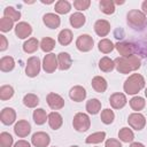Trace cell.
<instances>
[{
	"label": "cell",
	"instance_id": "6da1fadb",
	"mask_svg": "<svg viewBox=\"0 0 147 147\" xmlns=\"http://www.w3.org/2000/svg\"><path fill=\"white\" fill-rule=\"evenodd\" d=\"M115 67L116 70L119 74L126 75L132 71H136L140 68L141 65V60L138 57V55H130V56H121L115 59Z\"/></svg>",
	"mask_w": 147,
	"mask_h": 147
},
{
	"label": "cell",
	"instance_id": "7a4b0ae2",
	"mask_svg": "<svg viewBox=\"0 0 147 147\" xmlns=\"http://www.w3.org/2000/svg\"><path fill=\"white\" fill-rule=\"evenodd\" d=\"M145 87V78L140 74H132L129 78L124 82L123 88L126 94L134 95L139 93Z\"/></svg>",
	"mask_w": 147,
	"mask_h": 147
},
{
	"label": "cell",
	"instance_id": "3957f363",
	"mask_svg": "<svg viewBox=\"0 0 147 147\" xmlns=\"http://www.w3.org/2000/svg\"><path fill=\"white\" fill-rule=\"evenodd\" d=\"M126 21L127 24L134 30H144L147 25V16L138 9L130 10L126 15Z\"/></svg>",
	"mask_w": 147,
	"mask_h": 147
},
{
	"label": "cell",
	"instance_id": "277c9868",
	"mask_svg": "<svg viewBox=\"0 0 147 147\" xmlns=\"http://www.w3.org/2000/svg\"><path fill=\"white\" fill-rule=\"evenodd\" d=\"M72 126L76 131L78 132H85L90 129L91 126V121L87 114L84 113H77L74 116V121H72Z\"/></svg>",
	"mask_w": 147,
	"mask_h": 147
},
{
	"label": "cell",
	"instance_id": "5b68a950",
	"mask_svg": "<svg viewBox=\"0 0 147 147\" xmlns=\"http://www.w3.org/2000/svg\"><path fill=\"white\" fill-rule=\"evenodd\" d=\"M40 72V60L38 56H31L26 61L25 74L29 77H36Z\"/></svg>",
	"mask_w": 147,
	"mask_h": 147
},
{
	"label": "cell",
	"instance_id": "8992f818",
	"mask_svg": "<svg viewBox=\"0 0 147 147\" xmlns=\"http://www.w3.org/2000/svg\"><path fill=\"white\" fill-rule=\"evenodd\" d=\"M127 123L132 129H134L137 131H140L146 125V118L140 113H132L127 117Z\"/></svg>",
	"mask_w": 147,
	"mask_h": 147
},
{
	"label": "cell",
	"instance_id": "52a82bcc",
	"mask_svg": "<svg viewBox=\"0 0 147 147\" xmlns=\"http://www.w3.org/2000/svg\"><path fill=\"white\" fill-rule=\"evenodd\" d=\"M94 41L90 34H80L76 40V47L80 52H90L93 48Z\"/></svg>",
	"mask_w": 147,
	"mask_h": 147
},
{
	"label": "cell",
	"instance_id": "ba28073f",
	"mask_svg": "<svg viewBox=\"0 0 147 147\" xmlns=\"http://www.w3.org/2000/svg\"><path fill=\"white\" fill-rule=\"evenodd\" d=\"M59 68V62H57V56L53 53H49L44 56L42 60V69L47 74H52Z\"/></svg>",
	"mask_w": 147,
	"mask_h": 147
},
{
	"label": "cell",
	"instance_id": "9c48e42d",
	"mask_svg": "<svg viewBox=\"0 0 147 147\" xmlns=\"http://www.w3.org/2000/svg\"><path fill=\"white\" fill-rule=\"evenodd\" d=\"M46 101H47V105L49 106V108L53 110H59L64 107V99L54 92H51L47 94Z\"/></svg>",
	"mask_w": 147,
	"mask_h": 147
},
{
	"label": "cell",
	"instance_id": "30bf717a",
	"mask_svg": "<svg viewBox=\"0 0 147 147\" xmlns=\"http://www.w3.org/2000/svg\"><path fill=\"white\" fill-rule=\"evenodd\" d=\"M31 142L34 147H47L51 142V138L46 132H36L32 134Z\"/></svg>",
	"mask_w": 147,
	"mask_h": 147
},
{
	"label": "cell",
	"instance_id": "8fae6325",
	"mask_svg": "<svg viewBox=\"0 0 147 147\" xmlns=\"http://www.w3.org/2000/svg\"><path fill=\"white\" fill-rule=\"evenodd\" d=\"M14 132H15V134L18 136L20 138H24V137H26V136L31 132V125H30V123H29L28 121L21 119V121H18V122L15 124V126H14Z\"/></svg>",
	"mask_w": 147,
	"mask_h": 147
},
{
	"label": "cell",
	"instance_id": "7c38bea8",
	"mask_svg": "<svg viewBox=\"0 0 147 147\" xmlns=\"http://www.w3.org/2000/svg\"><path fill=\"white\" fill-rule=\"evenodd\" d=\"M126 96L125 94L123 93H119V92H116V93H113L109 98V103L110 106L114 108V109H121L123 108L125 105H126Z\"/></svg>",
	"mask_w": 147,
	"mask_h": 147
},
{
	"label": "cell",
	"instance_id": "4fadbf2b",
	"mask_svg": "<svg viewBox=\"0 0 147 147\" xmlns=\"http://www.w3.org/2000/svg\"><path fill=\"white\" fill-rule=\"evenodd\" d=\"M32 33V28L26 22H20L15 26V34L20 39H25Z\"/></svg>",
	"mask_w": 147,
	"mask_h": 147
},
{
	"label": "cell",
	"instance_id": "5bb4252c",
	"mask_svg": "<svg viewBox=\"0 0 147 147\" xmlns=\"http://www.w3.org/2000/svg\"><path fill=\"white\" fill-rule=\"evenodd\" d=\"M117 52L122 55V56H130V55H133L134 54V51H136V47L131 42H127V41H118L116 45H115Z\"/></svg>",
	"mask_w": 147,
	"mask_h": 147
},
{
	"label": "cell",
	"instance_id": "9a60e30c",
	"mask_svg": "<svg viewBox=\"0 0 147 147\" xmlns=\"http://www.w3.org/2000/svg\"><path fill=\"white\" fill-rule=\"evenodd\" d=\"M16 119V113L13 108H9V107H6L1 110L0 113V121L2 124L5 125H10L15 122Z\"/></svg>",
	"mask_w": 147,
	"mask_h": 147
},
{
	"label": "cell",
	"instance_id": "2e32d148",
	"mask_svg": "<svg viewBox=\"0 0 147 147\" xmlns=\"http://www.w3.org/2000/svg\"><path fill=\"white\" fill-rule=\"evenodd\" d=\"M94 31L99 37H106L110 32V23L106 20H98L94 23Z\"/></svg>",
	"mask_w": 147,
	"mask_h": 147
},
{
	"label": "cell",
	"instance_id": "e0dca14e",
	"mask_svg": "<svg viewBox=\"0 0 147 147\" xmlns=\"http://www.w3.org/2000/svg\"><path fill=\"white\" fill-rule=\"evenodd\" d=\"M69 96L72 101L75 102H80L86 98V91L83 86L80 85H76L74 87H71L70 92H69Z\"/></svg>",
	"mask_w": 147,
	"mask_h": 147
},
{
	"label": "cell",
	"instance_id": "ac0fdd59",
	"mask_svg": "<svg viewBox=\"0 0 147 147\" xmlns=\"http://www.w3.org/2000/svg\"><path fill=\"white\" fill-rule=\"evenodd\" d=\"M42 22H44V24H45L47 28H49V29H56V28H59L60 24H61L60 17H59L56 14H53V13H47V14H45L44 17H42Z\"/></svg>",
	"mask_w": 147,
	"mask_h": 147
},
{
	"label": "cell",
	"instance_id": "d6986e66",
	"mask_svg": "<svg viewBox=\"0 0 147 147\" xmlns=\"http://www.w3.org/2000/svg\"><path fill=\"white\" fill-rule=\"evenodd\" d=\"M48 124L53 130H59L63 124V118L57 111H52L48 114Z\"/></svg>",
	"mask_w": 147,
	"mask_h": 147
},
{
	"label": "cell",
	"instance_id": "ffe728a7",
	"mask_svg": "<svg viewBox=\"0 0 147 147\" xmlns=\"http://www.w3.org/2000/svg\"><path fill=\"white\" fill-rule=\"evenodd\" d=\"M57 62H59V69L60 70H68L71 64H72V60L71 56L65 53V52H61L57 55Z\"/></svg>",
	"mask_w": 147,
	"mask_h": 147
},
{
	"label": "cell",
	"instance_id": "44dd1931",
	"mask_svg": "<svg viewBox=\"0 0 147 147\" xmlns=\"http://www.w3.org/2000/svg\"><path fill=\"white\" fill-rule=\"evenodd\" d=\"M69 22H70V24H71L72 28H75V29H79V28H82V26L85 24V22H86V17H85L82 13L77 11V13H74V14L70 15V17H69Z\"/></svg>",
	"mask_w": 147,
	"mask_h": 147
},
{
	"label": "cell",
	"instance_id": "7402d4cb",
	"mask_svg": "<svg viewBox=\"0 0 147 147\" xmlns=\"http://www.w3.org/2000/svg\"><path fill=\"white\" fill-rule=\"evenodd\" d=\"M91 84H92V87L94 88V91L98 92V93H103V92L107 90V86H108L107 80H106L103 77H101V76H95V77H93Z\"/></svg>",
	"mask_w": 147,
	"mask_h": 147
},
{
	"label": "cell",
	"instance_id": "603a6c76",
	"mask_svg": "<svg viewBox=\"0 0 147 147\" xmlns=\"http://www.w3.org/2000/svg\"><path fill=\"white\" fill-rule=\"evenodd\" d=\"M15 61L11 56H3L0 60V70L3 72H9L14 69Z\"/></svg>",
	"mask_w": 147,
	"mask_h": 147
},
{
	"label": "cell",
	"instance_id": "cb8c5ba5",
	"mask_svg": "<svg viewBox=\"0 0 147 147\" xmlns=\"http://www.w3.org/2000/svg\"><path fill=\"white\" fill-rule=\"evenodd\" d=\"M33 121L37 125H42L46 123V121H48V115L46 114V111L42 108H37L33 111Z\"/></svg>",
	"mask_w": 147,
	"mask_h": 147
},
{
	"label": "cell",
	"instance_id": "d4e9b609",
	"mask_svg": "<svg viewBox=\"0 0 147 147\" xmlns=\"http://www.w3.org/2000/svg\"><path fill=\"white\" fill-rule=\"evenodd\" d=\"M57 40H59V42H60L62 46L69 45V44L72 41V32H71V30H69V29H63V30L59 33Z\"/></svg>",
	"mask_w": 147,
	"mask_h": 147
},
{
	"label": "cell",
	"instance_id": "484cf974",
	"mask_svg": "<svg viewBox=\"0 0 147 147\" xmlns=\"http://www.w3.org/2000/svg\"><path fill=\"white\" fill-rule=\"evenodd\" d=\"M39 47V41L37 38H30L23 44V51L28 54L34 53Z\"/></svg>",
	"mask_w": 147,
	"mask_h": 147
},
{
	"label": "cell",
	"instance_id": "4316f807",
	"mask_svg": "<svg viewBox=\"0 0 147 147\" xmlns=\"http://www.w3.org/2000/svg\"><path fill=\"white\" fill-rule=\"evenodd\" d=\"M99 7H100V10L106 15L114 14L115 11V3L111 0H101L99 2Z\"/></svg>",
	"mask_w": 147,
	"mask_h": 147
},
{
	"label": "cell",
	"instance_id": "83f0119b",
	"mask_svg": "<svg viewBox=\"0 0 147 147\" xmlns=\"http://www.w3.org/2000/svg\"><path fill=\"white\" fill-rule=\"evenodd\" d=\"M99 68H100V70L103 71V72H110V71H113V69L115 68V62H114L111 59L105 56V57H102V59L99 61Z\"/></svg>",
	"mask_w": 147,
	"mask_h": 147
},
{
	"label": "cell",
	"instance_id": "f1b7e54d",
	"mask_svg": "<svg viewBox=\"0 0 147 147\" xmlns=\"http://www.w3.org/2000/svg\"><path fill=\"white\" fill-rule=\"evenodd\" d=\"M101 109V102L98 99H90L86 102V110L88 114L96 115Z\"/></svg>",
	"mask_w": 147,
	"mask_h": 147
},
{
	"label": "cell",
	"instance_id": "f546056e",
	"mask_svg": "<svg viewBox=\"0 0 147 147\" xmlns=\"http://www.w3.org/2000/svg\"><path fill=\"white\" fill-rule=\"evenodd\" d=\"M55 11L57 14H61V15H64V14H68L71 9V5L69 1L67 0H59L56 3H55V7H54Z\"/></svg>",
	"mask_w": 147,
	"mask_h": 147
},
{
	"label": "cell",
	"instance_id": "4dcf8cb0",
	"mask_svg": "<svg viewBox=\"0 0 147 147\" xmlns=\"http://www.w3.org/2000/svg\"><path fill=\"white\" fill-rule=\"evenodd\" d=\"M118 138L123 142H132V140L134 139V134H133V132H132L131 129H129V127H122L118 131Z\"/></svg>",
	"mask_w": 147,
	"mask_h": 147
},
{
	"label": "cell",
	"instance_id": "1f68e13d",
	"mask_svg": "<svg viewBox=\"0 0 147 147\" xmlns=\"http://www.w3.org/2000/svg\"><path fill=\"white\" fill-rule=\"evenodd\" d=\"M98 48H99V51L101 52V53H103V54H108V53H110L114 48H115V45L111 42V40H109V39H101L100 41H99V44H98Z\"/></svg>",
	"mask_w": 147,
	"mask_h": 147
},
{
	"label": "cell",
	"instance_id": "d6a6232c",
	"mask_svg": "<svg viewBox=\"0 0 147 147\" xmlns=\"http://www.w3.org/2000/svg\"><path fill=\"white\" fill-rule=\"evenodd\" d=\"M54 47H55V40L53 38L45 37V38L41 39V41H40V48H41L42 52L49 54V52L53 51Z\"/></svg>",
	"mask_w": 147,
	"mask_h": 147
},
{
	"label": "cell",
	"instance_id": "836d02e7",
	"mask_svg": "<svg viewBox=\"0 0 147 147\" xmlns=\"http://www.w3.org/2000/svg\"><path fill=\"white\" fill-rule=\"evenodd\" d=\"M23 103L28 108H34L39 103V98L36 94H33V93H28L23 98Z\"/></svg>",
	"mask_w": 147,
	"mask_h": 147
},
{
	"label": "cell",
	"instance_id": "e575fe53",
	"mask_svg": "<svg viewBox=\"0 0 147 147\" xmlns=\"http://www.w3.org/2000/svg\"><path fill=\"white\" fill-rule=\"evenodd\" d=\"M105 138H106V132H105V131L94 132V133L90 134V136L85 139V142H86V144H99V142L103 141Z\"/></svg>",
	"mask_w": 147,
	"mask_h": 147
},
{
	"label": "cell",
	"instance_id": "d590c367",
	"mask_svg": "<svg viewBox=\"0 0 147 147\" xmlns=\"http://www.w3.org/2000/svg\"><path fill=\"white\" fill-rule=\"evenodd\" d=\"M145 105H146V101L141 96H133L130 100V107L133 110H136L137 113H139V110H142L144 107H145Z\"/></svg>",
	"mask_w": 147,
	"mask_h": 147
},
{
	"label": "cell",
	"instance_id": "8d00e7d4",
	"mask_svg": "<svg viewBox=\"0 0 147 147\" xmlns=\"http://www.w3.org/2000/svg\"><path fill=\"white\" fill-rule=\"evenodd\" d=\"M100 118H101V122L103 123V124H111L113 122H114V119H115V114H114V111L111 110V109H109V108H107V109H103L102 111H101V116H100Z\"/></svg>",
	"mask_w": 147,
	"mask_h": 147
},
{
	"label": "cell",
	"instance_id": "74e56055",
	"mask_svg": "<svg viewBox=\"0 0 147 147\" xmlns=\"http://www.w3.org/2000/svg\"><path fill=\"white\" fill-rule=\"evenodd\" d=\"M3 16L7 18H10L11 21H18L21 18V13L18 10H16L14 7H6L3 10Z\"/></svg>",
	"mask_w": 147,
	"mask_h": 147
},
{
	"label": "cell",
	"instance_id": "f35d334b",
	"mask_svg": "<svg viewBox=\"0 0 147 147\" xmlns=\"http://www.w3.org/2000/svg\"><path fill=\"white\" fill-rule=\"evenodd\" d=\"M14 95V88L10 85H2L0 87V99L2 101L9 100Z\"/></svg>",
	"mask_w": 147,
	"mask_h": 147
},
{
	"label": "cell",
	"instance_id": "ab89813d",
	"mask_svg": "<svg viewBox=\"0 0 147 147\" xmlns=\"http://www.w3.org/2000/svg\"><path fill=\"white\" fill-rule=\"evenodd\" d=\"M13 142H14V139L8 132L0 133V146L1 147H11Z\"/></svg>",
	"mask_w": 147,
	"mask_h": 147
},
{
	"label": "cell",
	"instance_id": "60d3db41",
	"mask_svg": "<svg viewBox=\"0 0 147 147\" xmlns=\"http://www.w3.org/2000/svg\"><path fill=\"white\" fill-rule=\"evenodd\" d=\"M13 28H14V21H11L10 18H7L3 16L0 20V30L2 32H9Z\"/></svg>",
	"mask_w": 147,
	"mask_h": 147
},
{
	"label": "cell",
	"instance_id": "b9f144b4",
	"mask_svg": "<svg viewBox=\"0 0 147 147\" xmlns=\"http://www.w3.org/2000/svg\"><path fill=\"white\" fill-rule=\"evenodd\" d=\"M90 5H91L90 0H75L74 1V7L78 10H86L88 9Z\"/></svg>",
	"mask_w": 147,
	"mask_h": 147
},
{
	"label": "cell",
	"instance_id": "7bdbcfd3",
	"mask_svg": "<svg viewBox=\"0 0 147 147\" xmlns=\"http://www.w3.org/2000/svg\"><path fill=\"white\" fill-rule=\"evenodd\" d=\"M105 147H122V144L117 140V139H108L106 140V144H105Z\"/></svg>",
	"mask_w": 147,
	"mask_h": 147
},
{
	"label": "cell",
	"instance_id": "ee69618b",
	"mask_svg": "<svg viewBox=\"0 0 147 147\" xmlns=\"http://www.w3.org/2000/svg\"><path fill=\"white\" fill-rule=\"evenodd\" d=\"M7 47H8L7 38H6L3 34H1V36H0V51H1V52H3V51H6V49H7Z\"/></svg>",
	"mask_w": 147,
	"mask_h": 147
},
{
	"label": "cell",
	"instance_id": "f6af8a7d",
	"mask_svg": "<svg viewBox=\"0 0 147 147\" xmlns=\"http://www.w3.org/2000/svg\"><path fill=\"white\" fill-rule=\"evenodd\" d=\"M14 147H31V146H30V144H29L28 141H25V140H18V141L15 142Z\"/></svg>",
	"mask_w": 147,
	"mask_h": 147
},
{
	"label": "cell",
	"instance_id": "bcb514c9",
	"mask_svg": "<svg viewBox=\"0 0 147 147\" xmlns=\"http://www.w3.org/2000/svg\"><path fill=\"white\" fill-rule=\"evenodd\" d=\"M141 9H142V13L146 15V14H147V0H145V1L142 2V5H141Z\"/></svg>",
	"mask_w": 147,
	"mask_h": 147
},
{
	"label": "cell",
	"instance_id": "7dc6e473",
	"mask_svg": "<svg viewBox=\"0 0 147 147\" xmlns=\"http://www.w3.org/2000/svg\"><path fill=\"white\" fill-rule=\"evenodd\" d=\"M130 147H145V145L141 144V142H132L130 145Z\"/></svg>",
	"mask_w": 147,
	"mask_h": 147
},
{
	"label": "cell",
	"instance_id": "c3c4849f",
	"mask_svg": "<svg viewBox=\"0 0 147 147\" xmlns=\"http://www.w3.org/2000/svg\"><path fill=\"white\" fill-rule=\"evenodd\" d=\"M114 3H116V5H123V3H124V1H115Z\"/></svg>",
	"mask_w": 147,
	"mask_h": 147
},
{
	"label": "cell",
	"instance_id": "681fc988",
	"mask_svg": "<svg viewBox=\"0 0 147 147\" xmlns=\"http://www.w3.org/2000/svg\"><path fill=\"white\" fill-rule=\"evenodd\" d=\"M145 95H146V98H147V88L145 90Z\"/></svg>",
	"mask_w": 147,
	"mask_h": 147
},
{
	"label": "cell",
	"instance_id": "f907efd6",
	"mask_svg": "<svg viewBox=\"0 0 147 147\" xmlns=\"http://www.w3.org/2000/svg\"><path fill=\"white\" fill-rule=\"evenodd\" d=\"M70 147H78V146H70Z\"/></svg>",
	"mask_w": 147,
	"mask_h": 147
},
{
	"label": "cell",
	"instance_id": "816d5d0a",
	"mask_svg": "<svg viewBox=\"0 0 147 147\" xmlns=\"http://www.w3.org/2000/svg\"><path fill=\"white\" fill-rule=\"evenodd\" d=\"M53 147H56V146H53Z\"/></svg>",
	"mask_w": 147,
	"mask_h": 147
}]
</instances>
